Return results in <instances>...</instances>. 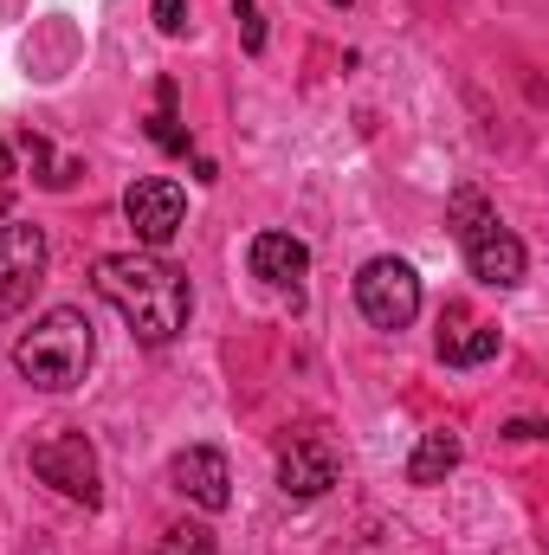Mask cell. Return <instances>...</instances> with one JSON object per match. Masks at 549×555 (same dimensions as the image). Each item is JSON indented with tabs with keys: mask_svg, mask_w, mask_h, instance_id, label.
I'll use <instances>...</instances> for the list:
<instances>
[{
	"mask_svg": "<svg viewBox=\"0 0 549 555\" xmlns=\"http://www.w3.org/2000/svg\"><path fill=\"white\" fill-rule=\"evenodd\" d=\"M91 284H98V297L137 330L149 349H162V343H175L188 330L194 291H188V278L175 272L168 259H155V253H104L91 266Z\"/></svg>",
	"mask_w": 549,
	"mask_h": 555,
	"instance_id": "cell-1",
	"label": "cell"
},
{
	"mask_svg": "<svg viewBox=\"0 0 549 555\" xmlns=\"http://www.w3.org/2000/svg\"><path fill=\"white\" fill-rule=\"evenodd\" d=\"M91 356H98L91 317L72 310V304L46 310V317L13 343V369H20L33 388H46V395H72V388L91 375Z\"/></svg>",
	"mask_w": 549,
	"mask_h": 555,
	"instance_id": "cell-2",
	"label": "cell"
},
{
	"mask_svg": "<svg viewBox=\"0 0 549 555\" xmlns=\"http://www.w3.org/2000/svg\"><path fill=\"white\" fill-rule=\"evenodd\" d=\"M452 233H459L465 266H472V278H478V284H491V291L524 284L531 253H524V240L498 220V207H491L478 188H459V194H452Z\"/></svg>",
	"mask_w": 549,
	"mask_h": 555,
	"instance_id": "cell-3",
	"label": "cell"
},
{
	"mask_svg": "<svg viewBox=\"0 0 549 555\" xmlns=\"http://www.w3.org/2000/svg\"><path fill=\"white\" fill-rule=\"evenodd\" d=\"M33 472H39V485H52L59 498L85 504V511H98V504H104L98 446H91L85 433H52V439H39V446H33Z\"/></svg>",
	"mask_w": 549,
	"mask_h": 555,
	"instance_id": "cell-4",
	"label": "cell"
},
{
	"mask_svg": "<svg viewBox=\"0 0 549 555\" xmlns=\"http://www.w3.org/2000/svg\"><path fill=\"white\" fill-rule=\"evenodd\" d=\"M356 310L375 323V330H408L420 317V272L408 259H369L356 272Z\"/></svg>",
	"mask_w": 549,
	"mask_h": 555,
	"instance_id": "cell-5",
	"label": "cell"
},
{
	"mask_svg": "<svg viewBox=\"0 0 549 555\" xmlns=\"http://www.w3.org/2000/svg\"><path fill=\"white\" fill-rule=\"evenodd\" d=\"M46 259L52 253H46V233L39 227H20V220L0 227V323L33 304V291L46 284Z\"/></svg>",
	"mask_w": 549,
	"mask_h": 555,
	"instance_id": "cell-6",
	"label": "cell"
},
{
	"mask_svg": "<svg viewBox=\"0 0 549 555\" xmlns=\"http://www.w3.org/2000/svg\"><path fill=\"white\" fill-rule=\"evenodd\" d=\"M124 220L137 227L142 246H168L181 233V220H188V194L168 175H142V181H130V194H124Z\"/></svg>",
	"mask_w": 549,
	"mask_h": 555,
	"instance_id": "cell-7",
	"label": "cell"
},
{
	"mask_svg": "<svg viewBox=\"0 0 549 555\" xmlns=\"http://www.w3.org/2000/svg\"><path fill=\"white\" fill-rule=\"evenodd\" d=\"M168 485H175L188 504H201V511H227V504H233V472H227V452H220V446H188V452H175Z\"/></svg>",
	"mask_w": 549,
	"mask_h": 555,
	"instance_id": "cell-8",
	"label": "cell"
},
{
	"mask_svg": "<svg viewBox=\"0 0 549 555\" xmlns=\"http://www.w3.org/2000/svg\"><path fill=\"white\" fill-rule=\"evenodd\" d=\"M498 356V323H478L465 304H446L439 317V362L446 369H472V362H491Z\"/></svg>",
	"mask_w": 549,
	"mask_h": 555,
	"instance_id": "cell-9",
	"label": "cell"
},
{
	"mask_svg": "<svg viewBox=\"0 0 549 555\" xmlns=\"http://www.w3.org/2000/svg\"><path fill=\"white\" fill-rule=\"evenodd\" d=\"M336 485V452L323 439H297L284 459H278V491L284 498H323Z\"/></svg>",
	"mask_w": 549,
	"mask_h": 555,
	"instance_id": "cell-10",
	"label": "cell"
},
{
	"mask_svg": "<svg viewBox=\"0 0 549 555\" xmlns=\"http://www.w3.org/2000/svg\"><path fill=\"white\" fill-rule=\"evenodd\" d=\"M246 259H253V278H266V284H278V291L310 272V246H304V240H291V233H259Z\"/></svg>",
	"mask_w": 549,
	"mask_h": 555,
	"instance_id": "cell-11",
	"label": "cell"
},
{
	"mask_svg": "<svg viewBox=\"0 0 549 555\" xmlns=\"http://www.w3.org/2000/svg\"><path fill=\"white\" fill-rule=\"evenodd\" d=\"M452 465H459V433H452V426H433V433H420V446H413L408 485H446Z\"/></svg>",
	"mask_w": 549,
	"mask_h": 555,
	"instance_id": "cell-12",
	"label": "cell"
},
{
	"mask_svg": "<svg viewBox=\"0 0 549 555\" xmlns=\"http://www.w3.org/2000/svg\"><path fill=\"white\" fill-rule=\"evenodd\" d=\"M155 555H220V550H214V537H207L201 524H175V530L155 543Z\"/></svg>",
	"mask_w": 549,
	"mask_h": 555,
	"instance_id": "cell-13",
	"label": "cell"
},
{
	"mask_svg": "<svg viewBox=\"0 0 549 555\" xmlns=\"http://www.w3.org/2000/svg\"><path fill=\"white\" fill-rule=\"evenodd\" d=\"M168 104H175V85H162V111H155V124H149V137L162 142V149H175V155H181V149H188V130L175 124V111H168Z\"/></svg>",
	"mask_w": 549,
	"mask_h": 555,
	"instance_id": "cell-14",
	"label": "cell"
},
{
	"mask_svg": "<svg viewBox=\"0 0 549 555\" xmlns=\"http://www.w3.org/2000/svg\"><path fill=\"white\" fill-rule=\"evenodd\" d=\"M233 20H240L246 52H266V20H259V0H233Z\"/></svg>",
	"mask_w": 549,
	"mask_h": 555,
	"instance_id": "cell-15",
	"label": "cell"
},
{
	"mask_svg": "<svg viewBox=\"0 0 549 555\" xmlns=\"http://www.w3.org/2000/svg\"><path fill=\"white\" fill-rule=\"evenodd\" d=\"M155 26L175 39V33H188V0H155Z\"/></svg>",
	"mask_w": 549,
	"mask_h": 555,
	"instance_id": "cell-16",
	"label": "cell"
},
{
	"mask_svg": "<svg viewBox=\"0 0 549 555\" xmlns=\"http://www.w3.org/2000/svg\"><path fill=\"white\" fill-rule=\"evenodd\" d=\"M505 439H544V426H537V420H511Z\"/></svg>",
	"mask_w": 549,
	"mask_h": 555,
	"instance_id": "cell-17",
	"label": "cell"
},
{
	"mask_svg": "<svg viewBox=\"0 0 549 555\" xmlns=\"http://www.w3.org/2000/svg\"><path fill=\"white\" fill-rule=\"evenodd\" d=\"M7 175H13V155H7V142H0V181H7Z\"/></svg>",
	"mask_w": 549,
	"mask_h": 555,
	"instance_id": "cell-18",
	"label": "cell"
},
{
	"mask_svg": "<svg viewBox=\"0 0 549 555\" xmlns=\"http://www.w3.org/2000/svg\"><path fill=\"white\" fill-rule=\"evenodd\" d=\"M330 7H349V0H330Z\"/></svg>",
	"mask_w": 549,
	"mask_h": 555,
	"instance_id": "cell-19",
	"label": "cell"
}]
</instances>
